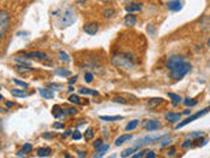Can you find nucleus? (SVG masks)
<instances>
[{
	"mask_svg": "<svg viewBox=\"0 0 210 158\" xmlns=\"http://www.w3.org/2000/svg\"><path fill=\"white\" fill-rule=\"evenodd\" d=\"M167 69L171 73V78L175 81H180L189 73L192 69V65L185 61L181 55H171L167 59Z\"/></svg>",
	"mask_w": 210,
	"mask_h": 158,
	"instance_id": "nucleus-1",
	"label": "nucleus"
},
{
	"mask_svg": "<svg viewBox=\"0 0 210 158\" xmlns=\"http://www.w3.org/2000/svg\"><path fill=\"white\" fill-rule=\"evenodd\" d=\"M78 19V16H76V11H75L74 8H67L64 12L60 15L59 17H58V20H57V25L59 28H62V29H64V28H68V27H71L72 24L76 21Z\"/></svg>",
	"mask_w": 210,
	"mask_h": 158,
	"instance_id": "nucleus-2",
	"label": "nucleus"
},
{
	"mask_svg": "<svg viewBox=\"0 0 210 158\" xmlns=\"http://www.w3.org/2000/svg\"><path fill=\"white\" fill-rule=\"evenodd\" d=\"M112 63H113L114 66H117L118 69H122V70H131L134 67V63L131 62V59L126 57V54L113 55V58H112Z\"/></svg>",
	"mask_w": 210,
	"mask_h": 158,
	"instance_id": "nucleus-3",
	"label": "nucleus"
},
{
	"mask_svg": "<svg viewBox=\"0 0 210 158\" xmlns=\"http://www.w3.org/2000/svg\"><path fill=\"white\" fill-rule=\"evenodd\" d=\"M11 23V16L7 11H0V38L4 37V34L7 33Z\"/></svg>",
	"mask_w": 210,
	"mask_h": 158,
	"instance_id": "nucleus-4",
	"label": "nucleus"
},
{
	"mask_svg": "<svg viewBox=\"0 0 210 158\" xmlns=\"http://www.w3.org/2000/svg\"><path fill=\"white\" fill-rule=\"evenodd\" d=\"M210 111V107L209 108H205V109H202V111H200V112H197V113H194V115H192V116H189L187 118V120H184L183 123H180V124H177L176 125V129H180V128H183V127H185L187 124H189V123H192L193 120H196V118H198V117H201V116H204V115H206Z\"/></svg>",
	"mask_w": 210,
	"mask_h": 158,
	"instance_id": "nucleus-5",
	"label": "nucleus"
},
{
	"mask_svg": "<svg viewBox=\"0 0 210 158\" xmlns=\"http://www.w3.org/2000/svg\"><path fill=\"white\" fill-rule=\"evenodd\" d=\"M83 30L89 36H95L97 33V30H99V24L97 23H88V24H85L84 27H83Z\"/></svg>",
	"mask_w": 210,
	"mask_h": 158,
	"instance_id": "nucleus-6",
	"label": "nucleus"
},
{
	"mask_svg": "<svg viewBox=\"0 0 210 158\" xmlns=\"http://www.w3.org/2000/svg\"><path fill=\"white\" fill-rule=\"evenodd\" d=\"M25 57H28V58H38V59H49L48 58V55L45 54V53H42V52H32V53H25L23 52L21 53Z\"/></svg>",
	"mask_w": 210,
	"mask_h": 158,
	"instance_id": "nucleus-7",
	"label": "nucleus"
},
{
	"mask_svg": "<svg viewBox=\"0 0 210 158\" xmlns=\"http://www.w3.org/2000/svg\"><path fill=\"white\" fill-rule=\"evenodd\" d=\"M144 128H146L148 132H153V131H156V129L160 128V124H159L156 120H148L144 123Z\"/></svg>",
	"mask_w": 210,
	"mask_h": 158,
	"instance_id": "nucleus-8",
	"label": "nucleus"
},
{
	"mask_svg": "<svg viewBox=\"0 0 210 158\" xmlns=\"http://www.w3.org/2000/svg\"><path fill=\"white\" fill-rule=\"evenodd\" d=\"M168 9L172 11V12H177V11L181 9V3L179 2V0H171V2H168Z\"/></svg>",
	"mask_w": 210,
	"mask_h": 158,
	"instance_id": "nucleus-9",
	"label": "nucleus"
},
{
	"mask_svg": "<svg viewBox=\"0 0 210 158\" xmlns=\"http://www.w3.org/2000/svg\"><path fill=\"white\" fill-rule=\"evenodd\" d=\"M124 23H125L126 27H130V28L134 27V25L137 24V16H134V15H131V13H129V15L125 16Z\"/></svg>",
	"mask_w": 210,
	"mask_h": 158,
	"instance_id": "nucleus-10",
	"label": "nucleus"
},
{
	"mask_svg": "<svg viewBox=\"0 0 210 158\" xmlns=\"http://www.w3.org/2000/svg\"><path fill=\"white\" fill-rule=\"evenodd\" d=\"M38 92H39V95L42 96V98H45V99H53L54 96H55V94L51 91V90H46V88H39L38 90Z\"/></svg>",
	"mask_w": 210,
	"mask_h": 158,
	"instance_id": "nucleus-11",
	"label": "nucleus"
},
{
	"mask_svg": "<svg viewBox=\"0 0 210 158\" xmlns=\"http://www.w3.org/2000/svg\"><path fill=\"white\" fill-rule=\"evenodd\" d=\"M66 115H67V113L64 112V111L60 108L59 106H54V107H53V116H54V117L60 118V117H64Z\"/></svg>",
	"mask_w": 210,
	"mask_h": 158,
	"instance_id": "nucleus-12",
	"label": "nucleus"
},
{
	"mask_svg": "<svg viewBox=\"0 0 210 158\" xmlns=\"http://www.w3.org/2000/svg\"><path fill=\"white\" fill-rule=\"evenodd\" d=\"M165 118H167L169 123H177V121H180V118H181V115H180V113L169 112V113L165 115Z\"/></svg>",
	"mask_w": 210,
	"mask_h": 158,
	"instance_id": "nucleus-13",
	"label": "nucleus"
},
{
	"mask_svg": "<svg viewBox=\"0 0 210 158\" xmlns=\"http://www.w3.org/2000/svg\"><path fill=\"white\" fill-rule=\"evenodd\" d=\"M125 9H126V12H129V13H131V12H139L141 9H142V4H129V5H126L125 7Z\"/></svg>",
	"mask_w": 210,
	"mask_h": 158,
	"instance_id": "nucleus-14",
	"label": "nucleus"
},
{
	"mask_svg": "<svg viewBox=\"0 0 210 158\" xmlns=\"http://www.w3.org/2000/svg\"><path fill=\"white\" fill-rule=\"evenodd\" d=\"M133 136L131 134H124V136H119V137L116 140V146H121L122 144H125L126 141H130Z\"/></svg>",
	"mask_w": 210,
	"mask_h": 158,
	"instance_id": "nucleus-15",
	"label": "nucleus"
},
{
	"mask_svg": "<svg viewBox=\"0 0 210 158\" xmlns=\"http://www.w3.org/2000/svg\"><path fill=\"white\" fill-rule=\"evenodd\" d=\"M50 153H51V149L48 148V146H45V148H39L37 150V156L38 157H49Z\"/></svg>",
	"mask_w": 210,
	"mask_h": 158,
	"instance_id": "nucleus-16",
	"label": "nucleus"
},
{
	"mask_svg": "<svg viewBox=\"0 0 210 158\" xmlns=\"http://www.w3.org/2000/svg\"><path fill=\"white\" fill-rule=\"evenodd\" d=\"M14 69H16V71L20 74H25V73H29V71L33 70L30 66H25V65H17Z\"/></svg>",
	"mask_w": 210,
	"mask_h": 158,
	"instance_id": "nucleus-17",
	"label": "nucleus"
},
{
	"mask_svg": "<svg viewBox=\"0 0 210 158\" xmlns=\"http://www.w3.org/2000/svg\"><path fill=\"white\" fill-rule=\"evenodd\" d=\"M108 149H109V145H107V144H103V145H101L99 149H96V150H97V153H96L93 157H103L104 154H105V152H107Z\"/></svg>",
	"mask_w": 210,
	"mask_h": 158,
	"instance_id": "nucleus-18",
	"label": "nucleus"
},
{
	"mask_svg": "<svg viewBox=\"0 0 210 158\" xmlns=\"http://www.w3.org/2000/svg\"><path fill=\"white\" fill-rule=\"evenodd\" d=\"M30 150H32V144H24V146L19 150L17 156H24V154H26L28 152H30Z\"/></svg>",
	"mask_w": 210,
	"mask_h": 158,
	"instance_id": "nucleus-19",
	"label": "nucleus"
},
{
	"mask_svg": "<svg viewBox=\"0 0 210 158\" xmlns=\"http://www.w3.org/2000/svg\"><path fill=\"white\" fill-rule=\"evenodd\" d=\"M137 149H139V146H138V145H137L135 148L126 149V150H124V152L121 153V157H130V156H133V153H134V152H137Z\"/></svg>",
	"mask_w": 210,
	"mask_h": 158,
	"instance_id": "nucleus-20",
	"label": "nucleus"
},
{
	"mask_svg": "<svg viewBox=\"0 0 210 158\" xmlns=\"http://www.w3.org/2000/svg\"><path fill=\"white\" fill-rule=\"evenodd\" d=\"M79 94L82 95H99V92L95 90H89V88H80L79 90Z\"/></svg>",
	"mask_w": 210,
	"mask_h": 158,
	"instance_id": "nucleus-21",
	"label": "nucleus"
},
{
	"mask_svg": "<svg viewBox=\"0 0 210 158\" xmlns=\"http://www.w3.org/2000/svg\"><path fill=\"white\" fill-rule=\"evenodd\" d=\"M11 94L13 96H16V98H25V96H26V94H25L23 90H17V88L11 90Z\"/></svg>",
	"mask_w": 210,
	"mask_h": 158,
	"instance_id": "nucleus-22",
	"label": "nucleus"
},
{
	"mask_svg": "<svg viewBox=\"0 0 210 158\" xmlns=\"http://www.w3.org/2000/svg\"><path fill=\"white\" fill-rule=\"evenodd\" d=\"M168 98L172 99V104H173L175 107H176L180 102H181V98H180L179 95H176V94H168Z\"/></svg>",
	"mask_w": 210,
	"mask_h": 158,
	"instance_id": "nucleus-23",
	"label": "nucleus"
},
{
	"mask_svg": "<svg viewBox=\"0 0 210 158\" xmlns=\"http://www.w3.org/2000/svg\"><path fill=\"white\" fill-rule=\"evenodd\" d=\"M138 125H139V121L138 120H131L128 125H126V131H128V132L129 131H133V129H135Z\"/></svg>",
	"mask_w": 210,
	"mask_h": 158,
	"instance_id": "nucleus-24",
	"label": "nucleus"
},
{
	"mask_svg": "<svg viewBox=\"0 0 210 158\" xmlns=\"http://www.w3.org/2000/svg\"><path fill=\"white\" fill-rule=\"evenodd\" d=\"M100 118L104 121H117L122 120V116H100Z\"/></svg>",
	"mask_w": 210,
	"mask_h": 158,
	"instance_id": "nucleus-25",
	"label": "nucleus"
},
{
	"mask_svg": "<svg viewBox=\"0 0 210 158\" xmlns=\"http://www.w3.org/2000/svg\"><path fill=\"white\" fill-rule=\"evenodd\" d=\"M55 74L59 75V77H70V75H71V71L64 70V69H57Z\"/></svg>",
	"mask_w": 210,
	"mask_h": 158,
	"instance_id": "nucleus-26",
	"label": "nucleus"
},
{
	"mask_svg": "<svg viewBox=\"0 0 210 158\" xmlns=\"http://www.w3.org/2000/svg\"><path fill=\"white\" fill-rule=\"evenodd\" d=\"M184 104H185L187 107H189V108H190V107H194V106H196V104H197V100H196V99H192V98H187L185 100H184Z\"/></svg>",
	"mask_w": 210,
	"mask_h": 158,
	"instance_id": "nucleus-27",
	"label": "nucleus"
},
{
	"mask_svg": "<svg viewBox=\"0 0 210 158\" xmlns=\"http://www.w3.org/2000/svg\"><path fill=\"white\" fill-rule=\"evenodd\" d=\"M116 15V12H114V9H105L104 11V13H103V16L105 17V19H112Z\"/></svg>",
	"mask_w": 210,
	"mask_h": 158,
	"instance_id": "nucleus-28",
	"label": "nucleus"
},
{
	"mask_svg": "<svg viewBox=\"0 0 210 158\" xmlns=\"http://www.w3.org/2000/svg\"><path fill=\"white\" fill-rule=\"evenodd\" d=\"M59 58L62 61H64V62H70V61H71V58L68 57V54L66 52H63V50H60V52H59Z\"/></svg>",
	"mask_w": 210,
	"mask_h": 158,
	"instance_id": "nucleus-29",
	"label": "nucleus"
},
{
	"mask_svg": "<svg viewBox=\"0 0 210 158\" xmlns=\"http://www.w3.org/2000/svg\"><path fill=\"white\" fill-rule=\"evenodd\" d=\"M68 102L72 104H80V98H79L78 95H71L70 98H68Z\"/></svg>",
	"mask_w": 210,
	"mask_h": 158,
	"instance_id": "nucleus-30",
	"label": "nucleus"
},
{
	"mask_svg": "<svg viewBox=\"0 0 210 158\" xmlns=\"http://www.w3.org/2000/svg\"><path fill=\"white\" fill-rule=\"evenodd\" d=\"M84 138H85V140H92V138H93V129H92V128H88V129L85 131Z\"/></svg>",
	"mask_w": 210,
	"mask_h": 158,
	"instance_id": "nucleus-31",
	"label": "nucleus"
},
{
	"mask_svg": "<svg viewBox=\"0 0 210 158\" xmlns=\"http://www.w3.org/2000/svg\"><path fill=\"white\" fill-rule=\"evenodd\" d=\"M13 82H14V83H16L17 86H20V87H23V88H26V87H28V83H25V82L20 81V79H13Z\"/></svg>",
	"mask_w": 210,
	"mask_h": 158,
	"instance_id": "nucleus-32",
	"label": "nucleus"
},
{
	"mask_svg": "<svg viewBox=\"0 0 210 158\" xmlns=\"http://www.w3.org/2000/svg\"><path fill=\"white\" fill-rule=\"evenodd\" d=\"M103 144H104V141H103V140H101V138H99V140H96V141L93 142V148H95V149H99L100 146L103 145Z\"/></svg>",
	"mask_w": 210,
	"mask_h": 158,
	"instance_id": "nucleus-33",
	"label": "nucleus"
},
{
	"mask_svg": "<svg viewBox=\"0 0 210 158\" xmlns=\"http://www.w3.org/2000/svg\"><path fill=\"white\" fill-rule=\"evenodd\" d=\"M85 82L87 83H91L92 82V79H93V74L92 73H85Z\"/></svg>",
	"mask_w": 210,
	"mask_h": 158,
	"instance_id": "nucleus-34",
	"label": "nucleus"
},
{
	"mask_svg": "<svg viewBox=\"0 0 210 158\" xmlns=\"http://www.w3.org/2000/svg\"><path fill=\"white\" fill-rule=\"evenodd\" d=\"M147 158H155L156 157V154H155V152H153V150H146V156Z\"/></svg>",
	"mask_w": 210,
	"mask_h": 158,
	"instance_id": "nucleus-35",
	"label": "nucleus"
},
{
	"mask_svg": "<svg viewBox=\"0 0 210 158\" xmlns=\"http://www.w3.org/2000/svg\"><path fill=\"white\" fill-rule=\"evenodd\" d=\"M201 136H204V132H194V133H192L189 136V138H194V137H201Z\"/></svg>",
	"mask_w": 210,
	"mask_h": 158,
	"instance_id": "nucleus-36",
	"label": "nucleus"
},
{
	"mask_svg": "<svg viewBox=\"0 0 210 158\" xmlns=\"http://www.w3.org/2000/svg\"><path fill=\"white\" fill-rule=\"evenodd\" d=\"M72 138H74V140H80V138H82V134H80V132L75 131L74 133H72Z\"/></svg>",
	"mask_w": 210,
	"mask_h": 158,
	"instance_id": "nucleus-37",
	"label": "nucleus"
},
{
	"mask_svg": "<svg viewBox=\"0 0 210 158\" xmlns=\"http://www.w3.org/2000/svg\"><path fill=\"white\" fill-rule=\"evenodd\" d=\"M113 102H114V103H119V104H126V100L122 99V98H114Z\"/></svg>",
	"mask_w": 210,
	"mask_h": 158,
	"instance_id": "nucleus-38",
	"label": "nucleus"
},
{
	"mask_svg": "<svg viewBox=\"0 0 210 158\" xmlns=\"http://www.w3.org/2000/svg\"><path fill=\"white\" fill-rule=\"evenodd\" d=\"M190 138L189 140H185V141H184V144H183V148L184 149H188V148H189V146H190Z\"/></svg>",
	"mask_w": 210,
	"mask_h": 158,
	"instance_id": "nucleus-39",
	"label": "nucleus"
},
{
	"mask_svg": "<svg viewBox=\"0 0 210 158\" xmlns=\"http://www.w3.org/2000/svg\"><path fill=\"white\" fill-rule=\"evenodd\" d=\"M144 156H146V150H142V152L134 154V157H135V158H141V157H144Z\"/></svg>",
	"mask_w": 210,
	"mask_h": 158,
	"instance_id": "nucleus-40",
	"label": "nucleus"
},
{
	"mask_svg": "<svg viewBox=\"0 0 210 158\" xmlns=\"http://www.w3.org/2000/svg\"><path fill=\"white\" fill-rule=\"evenodd\" d=\"M67 111V115H76V108H68V109H66Z\"/></svg>",
	"mask_w": 210,
	"mask_h": 158,
	"instance_id": "nucleus-41",
	"label": "nucleus"
},
{
	"mask_svg": "<svg viewBox=\"0 0 210 158\" xmlns=\"http://www.w3.org/2000/svg\"><path fill=\"white\" fill-rule=\"evenodd\" d=\"M63 127H64V124H63V123H55V124L53 125V128H54V129H60V128H63Z\"/></svg>",
	"mask_w": 210,
	"mask_h": 158,
	"instance_id": "nucleus-42",
	"label": "nucleus"
},
{
	"mask_svg": "<svg viewBox=\"0 0 210 158\" xmlns=\"http://www.w3.org/2000/svg\"><path fill=\"white\" fill-rule=\"evenodd\" d=\"M78 156H79V157H85V156H87V152H82V150H79V152H78Z\"/></svg>",
	"mask_w": 210,
	"mask_h": 158,
	"instance_id": "nucleus-43",
	"label": "nucleus"
},
{
	"mask_svg": "<svg viewBox=\"0 0 210 158\" xmlns=\"http://www.w3.org/2000/svg\"><path fill=\"white\" fill-rule=\"evenodd\" d=\"M49 87H54V88H59V87H60V86H59V84H55V83H50V84H49Z\"/></svg>",
	"mask_w": 210,
	"mask_h": 158,
	"instance_id": "nucleus-44",
	"label": "nucleus"
},
{
	"mask_svg": "<svg viewBox=\"0 0 210 158\" xmlns=\"http://www.w3.org/2000/svg\"><path fill=\"white\" fill-rule=\"evenodd\" d=\"M76 79H78V77H74V78H71V79H70V84L75 83V82H76Z\"/></svg>",
	"mask_w": 210,
	"mask_h": 158,
	"instance_id": "nucleus-45",
	"label": "nucleus"
},
{
	"mask_svg": "<svg viewBox=\"0 0 210 158\" xmlns=\"http://www.w3.org/2000/svg\"><path fill=\"white\" fill-rule=\"evenodd\" d=\"M169 156H173V154H175V148H171V150H169Z\"/></svg>",
	"mask_w": 210,
	"mask_h": 158,
	"instance_id": "nucleus-46",
	"label": "nucleus"
},
{
	"mask_svg": "<svg viewBox=\"0 0 210 158\" xmlns=\"http://www.w3.org/2000/svg\"><path fill=\"white\" fill-rule=\"evenodd\" d=\"M71 132H72V131H67L66 133L63 134V137H67V136H70V134H71Z\"/></svg>",
	"mask_w": 210,
	"mask_h": 158,
	"instance_id": "nucleus-47",
	"label": "nucleus"
},
{
	"mask_svg": "<svg viewBox=\"0 0 210 158\" xmlns=\"http://www.w3.org/2000/svg\"><path fill=\"white\" fill-rule=\"evenodd\" d=\"M43 137H46V138H49V137H51V134H50V133H45V134H43Z\"/></svg>",
	"mask_w": 210,
	"mask_h": 158,
	"instance_id": "nucleus-48",
	"label": "nucleus"
},
{
	"mask_svg": "<svg viewBox=\"0 0 210 158\" xmlns=\"http://www.w3.org/2000/svg\"><path fill=\"white\" fill-rule=\"evenodd\" d=\"M12 106H13V103H11V102L7 103V107H8V108H11V107H12Z\"/></svg>",
	"mask_w": 210,
	"mask_h": 158,
	"instance_id": "nucleus-49",
	"label": "nucleus"
},
{
	"mask_svg": "<svg viewBox=\"0 0 210 158\" xmlns=\"http://www.w3.org/2000/svg\"><path fill=\"white\" fill-rule=\"evenodd\" d=\"M2 100H3V96H2V95H0V102H2Z\"/></svg>",
	"mask_w": 210,
	"mask_h": 158,
	"instance_id": "nucleus-50",
	"label": "nucleus"
},
{
	"mask_svg": "<svg viewBox=\"0 0 210 158\" xmlns=\"http://www.w3.org/2000/svg\"><path fill=\"white\" fill-rule=\"evenodd\" d=\"M208 45L210 46V38H209V41H208Z\"/></svg>",
	"mask_w": 210,
	"mask_h": 158,
	"instance_id": "nucleus-51",
	"label": "nucleus"
},
{
	"mask_svg": "<svg viewBox=\"0 0 210 158\" xmlns=\"http://www.w3.org/2000/svg\"><path fill=\"white\" fill-rule=\"evenodd\" d=\"M0 148H2V145H0Z\"/></svg>",
	"mask_w": 210,
	"mask_h": 158,
	"instance_id": "nucleus-52",
	"label": "nucleus"
},
{
	"mask_svg": "<svg viewBox=\"0 0 210 158\" xmlns=\"http://www.w3.org/2000/svg\"><path fill=\"white\" fill-rule=\"evenodd\" d=\"M0 90H2V88H0Z\"/></svg>",
	"mask_w": 210,
	"mask_h": 158,
	"instance_id": "nucleus-53",
	"label": "nucleus"
}]
</instances>
